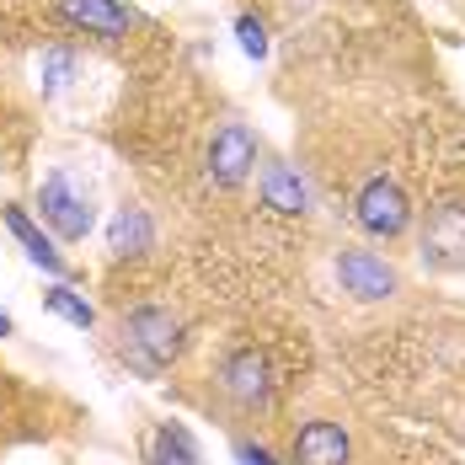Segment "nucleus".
Here are the masks:
<instances>
[{
	"instance_id": "1",
	"label": "nucleus",
	"mask_w": 465,
	"mask_h": 465,
	"mask_svg": "<svg viewBox=\"0 0 465 465\" xmlns=\"http://www.w3.org/2000/svg\"><path fill=\"white\" fill-rule=\"evenodd\" d=\"M209 385H214V396H220V407H225L231 418L257 422V418H268V407H273V396H279V370H273L268 348L235 337V342H225V348L214 353Z\"/></svg>"
},
{
	"instance_id": "2",
	"label": "nucleus",
	"mask_w": 465,
	"mask_h": 465,
	"mask_svg": "<svg viewBox=\"0 0 465 465\" xmlns=\"http://www.w3.org/2000/svg\"><path fill=\"white\" fill-rule=\"evenodd\" d=\"M113 342H118V359L144 380H161L177 359L187 353V322L172 305H134L124 311L113 326Z\"/></svg>"
},
{
	"instance_id": "3",
	"label": "nucleus",
	"mask_w": 465,
	"mask_h": 465,
	"mask_svg": "<svg viewBox=\"0 0 465 465\" xmlns=\"http://www.w3.org/2000/svg\"><path fill=\"white\" fill-rule=\"evenodd\" d=\"M48 16L70 38H86L96 48H118V54L161 38V27L129 0H48Z\"/></svg>"
},
{
	"instance_id": "4",
	"label": "nucleus",
	"mask_w": 465,
	"mask_h": 465,
	"mask_svg": "<svg viewBox=\"0 0 465 465\" xmlns=\"http://www.w3.org/2000/svg\"><path fill=\"white\" fill-rule=\"evenodd\" d=\"M38 225H44L59 246H81L96 225V198L92 187L81 183L75 172L54 166L44 183H38Z\"/></svg>"
},
{
	"instance_id": "5",
	"label": "nucleus",
	"mask_w": 465,
	"mask_h": 465,
	"mask_svg": "<svg viewBox=\"0 0 465 465\" xmlns=\"http://www.w3.org/2000/svg\"><path fill=\"white\" fill-rule=\"evenodd\" d=\"M283 465H364L359 428L331 418V412H311V418H300L289 428Z\"/></svg>"
},
{
	"instance_id": "6",
	"label": "nucleus",
	"mask_w": 465,
	"mask_h": 465,
	"mask_svg": "<svg viewBox=\"0 0 465 465\" xmlns=\"http://www.w3.org/2000/svg\"><path fill=\"white\" fill-rule=\"evenodd\" d=\"M257 161H262V140L252 134V124L246 118H220L209 144H203V177L220 193H235L246 177H257Z\"/></svg>"
},
{
	"instance_id": "7",
	"label": "nucleus",
	"mask_w": 465,
	"mask_h": 465,
	"mask_svg": "<svg viewBox=\"0 0 465 465\" xmlns=\"http://www.w3.org/2000/svg\"><path fill=\"white\" fill-rule=\"evenodd\" d=\"M331 273L342 283V294H353L359 305H385V300H396V294L407 289L401 273H396V262H385L370 246H337Z\"/></svg>"
},
{
	"instance_id": "8",
	"label": "nucleus",
	"mask_w": 465,
	"mask_h": 465,
	"mask_svg": "<svg viewBox=\"0 0 465 465\" xmlns=\"http://www.w3.org/2000/svg\"><path fill=\"white\" fill-rule=\"evenodd\" d=\"M422 262L433 273H460L465 268V198H444L428 209L422 225Z\"/></svg>"
},
{
	"instance_id": "9",
	"label": "nucleus",
	"mask_w": 465,
	"mask_h": 465,
	"mask_svg": "<svg viewBox=\"0 0 465 465\" xmlns=\"http://www.w3.org/2000/svg\"><path fill=\"white\" fill-rule=\"evenodd\" d=\"M257 193H262V209H273V214H289V220H300V214H311V183L300 177V166H289L279 155H268L262 150V161H257Z\"/></svg>"
},
{
	"instance_id": "10",
	"label": "nucleus",
	"mask_w": 465,
	"mask_h": 465,
	"mask_svg": "<svg viewBox=\"0 0 465 465\" xmlns=\"http://www.w3.org/2000/svg\"><path fill=\"white\" fill-rule=\"evenodd\" d=\"M0 225H5L11 241L27 252V262H38L48 279H70V273H75V268H70V257L59 252V241H54V235H48L44 225L22 209V203H0Z\"/></svg>"
},
{
	"instance_id": "11",
	"label": "nucleus",
	"mask_w": 465,
	"mask_h": 465,
	"mask_svg": "<svg viewBox=\"0 0 465 465\" xmlns=\"http://www.w3.org/2000/svg\"><path fill=\"white\" fill-rule=\"evenodd\" d=\"M150 246H155V220H150V209L124 203V209L113 214V225H107V252H113V262L144 257Z\"/></svg>"
},
{
	"instance_id": "12",
	"label": "nucleus",
	"mask_w": 465,
	"mask_h": 465,
	"mask_svg": "<svg viewBox=\"0 0 465 465\" xmlns=\"http://www.w3.org/2000/svg\"><path fill=\"white\" fill-rule=\"evenodd\" d=\"M144 465H203V450H198L187 422L166 418V422H155L150 439H144Z\"/></svg>"
},
{
	"instance_id": "13",
	"label": "nucleus",
	"mask_w": 465,
	"mask_h": 465,
	"mask_svg": "<svg viewBox=\"0 0 465 465\" xmlns=\"http://www.w3.org/2000/svg\"><path fill=\"white\" fill-rule=\"evenodd\" d=\"M44 305L54 311V316H64L75 331H92V326H96V311L86 305V294H81V289H70V283H54V289L44 294Z\"/></svg>"
},
{
	"instance_id": "14",
	"label": "nucleus",
	"mask_w": 465,
	"mask_h": 465,
	"mask_svg": "<svg viewBox=\"0 0 465 465\" xmlns=\"http://www.w3.org/2000/svg\"><path fill=\"white\" fill-rule=\"evenodd\" d=\"M235 38H241V54L246 59H268V22L257 11H235Z\"/></svg>"
},
{
	"instance_id": "15",
	"label": "nucleus",
	"mask_w": 465,
	"mask_h": 465,
	"mask_svg": "<svg viewBox=\"0 0 465 465\" xmlns=\"http://www.w3.org/2000/svg\"><path fill=\"white\" fill-rule=\"evenodd\" d=\"M231 455H235V465H283L268 444H257V439H246V433L231 439Z\"/></svg>"
},
{
	"instance_id": "16",
	"label": "nucleus",
	"mask_w": 465,
	"mask_h": 465,
	"mask_svg": "<svg viewBox=\"0 0 465 465\" xmlns=\"http://www.w3.org/2000/svg\"><path fill=\"white\" fill-rule=\"evenodd\" d=\"M11 331H16V326H11V316H5V311H0V337H11Z\"/></svg>"
}]
</instances>
